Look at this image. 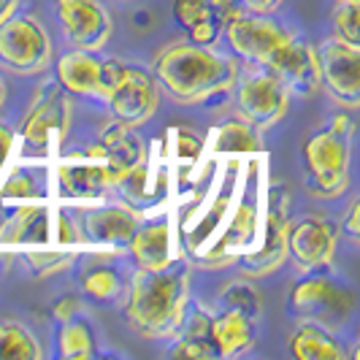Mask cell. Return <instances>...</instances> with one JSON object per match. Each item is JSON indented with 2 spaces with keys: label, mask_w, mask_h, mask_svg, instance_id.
I'll list each match as a JSON object with an SVG mask.
<instances>
[{
  "label": "cell",
  "mask_w": 360,
  "mask_h": 360,
  "mask_svg": "<svg viewBox=\"0 0 360 360\" xmlns=\"http://www.w3.org/2000/svg\"><path fill=\"white\" fill-rule=\"evenodd\" d=\"M60 358L65 360H84L98 355V344H95V333L84 320L73 317L68 323H63L60 330Z\"/></svg>",
  "instance_id": "484cf974"
},
{
  "label": "cell",
  "mask_w": 360,
  "mask_h": 360,
  "mask_svg": "<svg viewBox=\"0 0 360 360\" xmlns=\"http://www.w3.org/2000/svg\"><path fill=\"white\" fill-rule=\"evenodd\" d=\"M25 260L36 269L38 276H49V274H57V271L68 269L73 263V252H25Z\"/></svg>",
  "instance_id": "1f68e13d"
},
{
  "label": "cell",
  "mask_w": 360,
  "mask_h": 360,
  "mask_svg": "<svg viewBox=\"0 0 360 360\" xmlns=\"http://www.w3.org/2000/svg\"><path fill=\"white\" fill-rule=\"evenodd\" d=\"M200 152V141L193 136V133H187V130H181L179 133V155L184 158V155H190V160L195 158Z\"/></svg>",
  "instance_id": "60d3db41"
},
{
  "label": "cell",
  "mask_w": 360,
  "mask_h": 360,
  "mask_svg": "<svg viewBox=\"0 0 360 360\" xmlns=\"http://www.w3.org/2000/svg\"><path fill=\"white\" fill-rule=\"evenodd\" d=\"M222 304L247 311L252 320L257 317V311H260V298H257V292H255V288L244 285V282H233L231 288H225V292H222Z\"/></svg>",
  "instance_id": "f546056e"
},
{
  "label": "cell",
  "mask_w": 360,
  "mask_h": 360,
  "mask_svg": "<svg viewBox=\"0 0 360 360\" xmlns=\"http://www.w3.org/2000/svg\"><path fill=\"white\" fill-rule=\"evenodd\" d=\"M52 317L54 323H68L73 317H79V298H73V295H65L63 301H57L52 307Z\"/></svg>",
  "instance_id": "8d00e7d4"
},
{
  "label": "cell",
  "mask_w": 360,
  "mask_h": 360,
  "mask_svg": "<svg viewBox=\"0 0 360 360\" xmlns=\"http://www.w3.org/2000/svg\"><path fill=\"white\" fill-rule=\"evenodd\" d=\"M236 3L250 14H274L282 6V0H236Z\"/></svg>",
  "instance_id": "f35d334b"
},
{
  "label": "cell",
  "mask_w": 360,
  "mask_h": 360,
  "mask_svg": "<svg viewBox=\"0 0 360 360\" xmlns=\"http://www.w3.org/2000/svg\"><path fill=\"white\" fill-rule=\"evenodd\" d=\"M212 317H206L200 309H195L187 320V328L181 333V339L171 349L168 355L171 358H181V360H214L219 358L217 355V347L212 342Z\"/></svg>",
  "instance_id": "cb8c5ba5"
},
{
  "label": "cell",
  "mask_w": 360,
  "mask_h": 360,
  "mask_svg": "<svg viewBox=\"0 0 360 360\" xmlns=\"http://www.w3.org/2000/svg\"><path fill=\"white\" fill-rule=\"evenodd\" d=\"M101 146H103V162H106L111 187H117L127 174H133L139 165L146 162V146L136 136V127L111 122L101 136Z\"/></svg>",
  "instance_id": "2e32d148"
},
{
  "label": "cell",
  "mask_w": 360,
  "mask_h": 360,
  "mask_svg": "<svg viewBox=\"0 0 360 360\" xmlns=\"http://www.w3.org/2000/svg\"><path fill=\"white\" fill-rule=\"evenodd\" d=\"M63 30L76 49L101 52L111 38L114 22L101 0H54Z\"/></svg>",
  "instance_id": "4fadbf2b"
},
{
  "label": "cell",
  "mask_w": 360,
  "mask_h": 360,
  "mask_svg": "<svg viewBox=\"0 0 360 360\" xmlns=\"http://www.w3.org/2000/svg\"><path fill=\"white\" fill-rule=\"evenodd\" d=\"M3 219H6V212H3V200H0V225H3Z\"/></svg>",
  "instance_id": "ee69618b"
},
{
  "label": "cell",
  "mask_w": 360,
  "mask_h": 360,
  "mask_svg": "<svg viewBox=\"0 0 360 360\" xmlns=\"http://www.w3.org/2000/svg\"><path fill=\"white\" fill-rule=\"evenodd\" d=\"M84 233L95 244H108V247H127L130 238L139 228V219L133 212L122 206H103V209H90L84 212Z\"/></svg>",
  "instance_id": "ac0fdd59"
},
{
  "label": "cell",
  "mask_w": 360,
  "mask_h": 360,
  "mask_svg": "<svg viewBox=\"0 0 360 360\" xmlns=\"http://www.w3.org/2000/svg\"><path fill=\"white\" fill-rule=\"evenodd\" d=\"M82 288L95 301H114L122 292V279L108 266H95V269H87V274L82 276Z\"/></svg>",
  "instance_id": "83f0119b"
},
{
  "label": "cell",
  "mask_w": 360,
  "mask_h": 360,
  "mask_svg": "<svg viewBox=\"0 0 360 360\" xmlns=\"http://www.w3.org/2000/svg\"><path fill=\"white\" fill-rule=\"evenodd\" d=\"M219 33H222V22L217 17H206L200 19V22H195L193 27H187L190 44H198V46H214Z\"/></svg>",
  "instance_id": "836d02e7"
},
{
  "label": "cell",
  "mask_w": 360,
  "mask_h": 360,
  "mask_svg": "<svg viewBox=\"0 0 360 360\" xmlns=\"http://www.w3.org/2000/svg\"><path fill=\"white\" fill-rule=\"evenodd\" d=\"M11 146H14V130L0 122V171H3V165L11 155Z\"/></svg>",
  "instance_id": "ab89813d"
},
{
  "label": "cell",
  "mask_w": 360,
  "mask_h": 360,
  "mask_svg": "<svg viewBox=\"0 0 360 360\" xmlns=\"http://www.w3.org/2000/svg\"><path fill=\"white\" fill-rule=\"evenodd\" d=\"M3 101H6V84H3V79H0V106H3Z\"/></svg>",
  "instance_id": "7bdbcfd3"
},
{
  "label": "cell",
  "mask_w": 360,
  "mask_h": 360,
  "mask_svg": "<svg viewBox=\"0 0 360 360\" xmlns=\"http://www.w3.org/2000/svg\"><path fill=\"white\" fill-rule=\"evenodd\" d=\"M49 209L46 206H19L14 217H6L0 225V244H49Z\"/></svg>",
  "instance_id": "ffe728a7"
},
{
  "label": "cell",
  "mask_w": 360,
  "mask_h": 360,
  "mask_svg": "<svg viewBox=\"0 0 360 360\" xmlns=\"http://www.w3.org/2000/svg\"><path fill=\"white\" fill-rule=\"evenodd\" d=\"M336 38H342L352 46H360V0H336L330 8Z\"/></svg>",
  "instance_id": "f1b7e54d"
},
{
  "label": "cell",
  "mask_w": 360,
  "mask_h": 360,
  "mask_svg": "<svg viewBox=\"0 0 360 360\" xmlns=\"http://www.w3.org/2000/svg\"><path fill=\"white\" fill-rule=\"evenodd\" d=\"M44 355L36 333L17 320H0V360H38Z\"/></svg>",
  "instance_id": "d4e9b609"
},
{
  "label": "cell",
  "mask_w": 360,
  "mask_h": 360,
  "mask_svg": "<svg viewBox=\"0 0 360 360\" xmlns=\"http://www.w3.org/2000/svg\"><path fill=\"white\" fill-rule=\"evenodd\" d=\"M158 101H160V92H158L155 76L146 73L144 68H130V65L122 68L120 82L106 98L114 122L127 127L146 125L158 108Z\"/></svg>",
  "instance_id": "8fae6325"
},
{
  "label": "cell",
  "mask_w": 360,
  "mask_h": 360,
  "mask_svg": "<svg viewBox=\"0 0 360 360\" xmlns=\"http://www.w3.org/2000/svg\"><path fill=\"white\" fill-rule=\"evenodd\" d=\"M57 244L60 247H76L79 241H82V233H79V228L73 225V219L65 212H60L57 214Z\"/></svg>",
  "instance_id": "e575fe53"
},
{
  "label": "cell",
  "mask_w": 360,
  "mask_h": 360,
  "mask_svg": "<svg viewBox=\"0 0 360 360\" xmlns=\"http://www.w3.org/2000/svg\"><path fill=\"white\" fill-rule=\"evenodd\" d=\"M212 342L219 358H238L255 347V325L252 317L241 309L225 307L222 314L212 317Z\"/></svg>",
  "instance_id": "d6986e66"
},
{
  "label": "cell",
  "mask_w": 360,
  "mask_h": 360,
  "mask_svg": "<svg viewBox=\"0 0 360 360\" xmlns=\"http://www.w3.org/2000/svg\"><path fill=\"white\" fill-rule=\"evenodd\" d=\"M349 136H352V122L347 114L333 117V122L311 133L301 158L307 168V187L314 198H339L349 187Z\"/></svg>",
  "instance_id": "3957f363"
},
{
  "label": "cell",
  "mask_w": 360,
  "mask_h": 360,
  "mask_svg": "<svg viewBox=\"0 0 360 360\" xmlns=\"http://www.w3.org/2000/svg\"><path fill=\"white\" fill-rule=\"evenodd\" d=\"M71 114L73 108L68 92L57 82H44L22 120V139L33 146H46L52 133H57V139H63L71 125Z\"/></svg>",
  "instance_id": "5bb4252c"
},
{
  "label": "cell",
  "mask_w": 360,
  "mask_h": 360,
  "mask_svg": "<svg viewBox=\"0 0 360 360\" xmlns=\"http://www.w3.org/2000/svg\"><path fill=\"white\" fill-rule=\"evenodd\" d=\"M236 108L244 122H250L257 130L274 127L290 106V95L282 87V82L269 71L247 73L244 79H236Z\"/></svg>",
  "instance_id": "52a82bcc"
},
{
  "label": "cell",
  "mask_w": 360,
  "mask_h": 360,
  "mask_svg": "<svg viewBox=\"0 0 360 360\" xmlns=\"http://www.w3.org/2000/svg\"><path fill=\"white\" fill-rule=\"evenodd\" d=\"M336 238L339 231L333 222L323 217H301L288 225V257L304 274L325 269L333 260Z\"/></svg>",
  "instance_id": "9a60e30c"
},
{
  "label": "cell",
  "mask_w": 360,
  "mask_h": 360,
  "mask_svg": "<svg viewBox=\"0 0 360 360\" xmlns=\"http://www.w3.org/2000/svg\"><path fill=\"white\" fill-rule=\"evenodd\" d=\"M342 233L347 236V238H352V241H360V203L358 200H352L349 209H347V214H344Z\"/></svg>",
  "instance_id": "d590c367"
},
{
  "label": "cell",
  "mask_w": 360,
  "mask_h": 360,
  "mask_svg": "<svg viewBox=\"0 0 360 360\" xmlns=\"http://www.w3.org/2000/svg\"><path fill=\"white\" fill-rule=\"evenodd\" d=\"M152 76L158 87L179 106H198L233 87L238 65L231 54L217 52L214 46L179 41L158 52L152 63Z\"/></svg>",
  "instance_id": "6da1fadb"
},
{
  "label": "cell",
  "mask_w": 360,
  "mask_h": 360,
  "mask_svg": "<svg viewBox=\"0 0 360 360\" xmlns=\"http://www.w3.org/2000/svg\"><path fill=\"white\" fill-rule=\"evenodd\" d=\"M190 304V266L171 263L165 269H139L127 292V323L144 339H168L184 325Z\"/></svg>",
  "instance_id": "7a4b0ae2"
},
{
  "label": "cell",
  "mask_w": 360,
  "mask_h": 360,
  "mask_svg": "<svg viewBox=\"0 0 360 360\" xmlns=\"http://www.w3.org/2000/svg\"><path fill=\"white\" fill-rule=\"evenodd\" d=\"M130 252L136 260V269L158 271L174 263V231L171 222L160 219V222H149V225H139L136 233L130 238Z\"/></svg>",
  "instance_id": "e0dca14e"
},
{
  "label": "cell",
  "mask_w": 360,
  "mask_h": 360,
  "mask_svg": "<svg viewBox=\"0 0 360 360\" xmlns=\"http://www.w3.org/2000/svg\"><path fill=\"white\" fill-rule=\"evenodd\" d=\"M174 17H176V22L187 30V27H193L195 22H200V19H206V17H214V14H212V8H209L206 0H176V3H174Z\"/></svg>",
  "instance_id": "d6a6232c"
},
{
  "label": "cell",
  "mask_w": 360,
  "mask_h": 360,
  "mask_svg": "<svg viewBox=\"0 0 360 360\" xmlns=\"http://www.w3.org/2000/svg\"><path fill=\"white\" fill-rule=\"evenodd\" d=\"M52 63V41L41 19L14 14L0 25V65L19 76H36Z\"/></svg>",
  "instance_id": "277c9868"
},
{
  "label": "cell",
  "mask_w": 360,
  "mask_h": 360,
  "mask_svg": "<svg viewBox=\"0 0 360 360\" xmlns=\"http://www.w3.org/2000/svg\"><path fill=\"white\" fill-rule=\"evenodd\" d=\"M290 314L301 323H314L323 328L344 325L352 314L349 290L339 288L330 276H307L290 290Z\"/></svg>",
  "instance_id": "5b68a950"
},
{
  "label": "cell",
  "mask_w": 360,
  "mask_h": 360,
  "mask_svg": "<svg viewBox=\"0 0 360 360\" xmlns=\"http://www.w3.org/2000/svg\"><path fill=\"white\" fill-rule=\"evenodd\" d=\"M120 60H101L95 52L73 49L57 60V84L79 98H101L106 101L108 92L122 76Z\"/></svg>",
  "instance_id": "ba28073f"
},
{
  "label": "cell",
  "mask_w": 360,
  "mask_h": 360,
  "mask_svg": "<svg viewBox=\"0 0 360 360\" xmlns=\"http://www.w3.org/2000/svg\"><path fill=\"white\" fill-rule=\"evenodd\" d=\"M320 87L344 108L360 106V46L342 38H328L317 49Z\"/></svg>",
  "instance_id": "9c48e42d"
},
{
  "label": "cell",
  "mask_w": 360,
  "mask_h": 360,
  "mask_svg": "<svg viewBox=\"0 0 360 360\" xmlns=\"http://www.w3.org/2000/svg\"><path fill=\"white\" fill-rule=\"evenodd\" d=\"M290 352L298 360H342V342L330 333V328L314 323H301L290 336Z\"/></svg>",
  "instance_id": "603a6c76"
},
{
  "label": "cell",
  "mask_w": 360,
  "mask_h": 360,
  "mask_svg": "<svg viewBox=\"0 0 360 360\" xmlns=\"http://www.w3.org/2000/svg\"><path fill=\"white\" fill-rule=\"evenodd\" d=\"M222 33L228 38L236 57H244L255 65H266L271 54L276 52V46L290 36L269 14H247L244 8L236 11L233 17L225 22Z\"/></svg>",
  "instance_id": "30bf717a"
},
{
  "label": "cell",
  "mask_w": 360,
  "mask_h": 360,
  "mask_svg": "<svg viewBox=\"0 0 360 360\" xmlns=\"http://www.w3.org/2000/svg\"><path fill=\"white\" fill-rule=\"evenodd\" d=\"M288 225H290V193L285 184L271 187L269 212L263 225V238L255 252H244L238 269L247 279H260L279 269L288 257Z\"/></svg>",
  "instance_id": "8992f818"
},
{
  "label": "cell",
  "mask_w": 360,
  "mask_h": 360,
  "mask_svg": "<svg viewBox=\"0 0 360 360\" xmlns=\"http://www.w3.org/2000/svg\"><path fill=\"white\" fill-rule=\"evenodd\" d=\"M255 236H257V200L252 195V198H244L236 206L231 225L225 228L219 241L209 250V263H222L228 257V252L244 250L247 244H252Z\"/></svg>",
  "instance_id": "7402d4cb"
},
{
  "label": "cell",
  "mask_w": 360,
  "mask_h": 360,
  "mask_svg": "<svg viewBox=\"0 0 360 360\" xmlns=\"http://www.w3.org/2000/svg\"><path fill=\"white\" fill-rule=\"evenodd\" d=\"M206 3H209L212 14L222 22V27H225V22L233 17L236 11H241V6H236V0H206Z\"/></svg>",
  "instance_id": "74e56055"
},
{
  "label": "cell",
  "mask_w": 360,
  "mask_h": 360,
  "mask_svg": "<svg viewBox=\"0 0 360 360\" xmlns=\"http://www.w3.org/2000/svg\"><path fill=\"white\" fill-rule=\"evenodd\" d=\"M17 6H19V0H0V25L8 17L17 14Z\"/></svg>",
  "instance_id": "b9f144b4"
},
{
  "label": "cell",
  "mask_w": 360,
  "mask_h": 360,
  "mask_svg": "<svg viewBox=\"0 0 360 360\" xmlns=\"http://www.w3.org/2000/svg\"><path fill=\"white\" fill-rule=\"evenodd\" d=\"M57 176L63 190L76 200L103 198L106 187H111L106 162H63L57 168Z\"/></svg>",
  "instance_id": "44dd1931"
},
{
  "label": "cell",
  "mask_w": 360,
  "mask_h": 360,
  "mask_svg": "<svg viewBox=\"0 0 360 360\" xmlns=\"http://www.w3.org/2000/svg\"><path fill=\"white\" fill-rule=\"evenodd\" d=\"M33 195H36V179L25 168H14V174H8V179L0 184V200L33 198Z\"/></svg>",
  "instance_id": "4dcf8cb0"
},
{
  "label": "cell",
  "mask_w": 360,
  "mask_h": 360,
  "mask_svg": "<svg viewBox=\"0 0 360 360\" xmlns=\"http://www.w3.org/2000/svg\"><path fill=\"white\" fill-rule=\"evenodd\" d=\"M217 152H257L260 149V130L244 120L225 122L214 136Z\"/></svg>",
  "instance_id": "4316f807"
},
{
  "label": "cell",
  "mask_w": 360,
  "mask_h": 360,
  "mask_svg": "<svg viewBox=\"0 0 360 360\" xmlns=\"http://www.w3.org/2000/svg\"><path fill=\"white\" fill-rule=\"evenodd\" d=\"M269 68L288 95H311L320 90V60H317V49L304 41V38L288 36L276 52L271 54V60L263 65Z\"/></svg>",
  "instance_id": "7c38bea8"
}]
</instances>
